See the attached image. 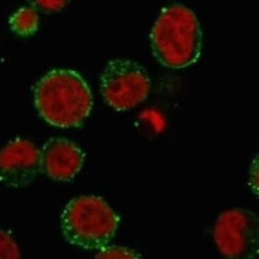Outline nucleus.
Returning a JSON list of instances; mask_svg holds the SVG:
<instances>
[{
    "label": "nucleus",
    "mask_w": 259,
    "mask_h": 259,
    "mask_svg": "<svg viewBox=\"0 0 259 259\" xmlns=\"http://www.w3.org/2000/svg\"><path fill=\"white\" fill-rule=\"evenodd\" d=\"M39 115L50 125L73 128L82 125L93 109V95L85 79L71 69L46 73L34 90Z\"/></svg>",
    "instance_id": "1"
},
{
    "label": "nucleus",
    "mask_w": 259,
    "mask_h": 259,
    "mask_svg": "<svg viewBox=\"0 0 259 259\" xmlns=\"http://www.w3.org/2000/svg\"><path fill=\"white\" fill-rule=\"evenodd\" d=\"M150 40L153 54L163 66L182 69L198 61L203 34L196 15L175 4L163 9L151 31Z\"/></svg>",
    "instance_id": "2"
},
{
    "label": "nucleus",
    "mask_w": 259,
    "mask_h": 259,
    "mask_svg": "<svg viewBox=\"0 0 259 259\" xmlns=\"http://www.w3.org/2000/svg\"><path fill=\"white\" fill-rule=\"evenodd\" d=\"M120 223V218L102 197L81 195L71 199L64 207L61 231L71 245L99 250L112 241Z\"/></svg>",
    "instance_id": "3"
},
{
    "label": "nucleus",
    "mask_w": 259,
    "mask_h": 259,
    "mask_svg": "<svg viewBox=\"0 0 259 259\" xmlns=\"http://www.w3.org/2000/svg\"><path fill=\"white\" fill-rule=\"evenodd\" d=\"M100 89L107 105L116 111H127L146 101L152 81L140 63L129 59H114L102 72Z\"/></svg>",
    "instance_id": "4"
},
{
    "label": "nucleus",
    "mask_w": 259,
    "mask_h": 259,
    "mask_svg": "<svg viewBox=\"0 0 259 259\" xmlns=\"http://www.w3.org/2000/svg\"><path fill=\"white\" fill-rule=\"evenodd\" d=\"M213 239L227 258L253 259L259 253V219L246 208L226 210L215 221Z\"/></svg>",
    "instance_id": "5"
},
{
    "label": "nucleus",
    "mask_w": 259,
    "mask_h": 259,
    "mask_svg": "<svg viewBox=\"0 0 259 259\" xmlns=\"http://www.w3.org/2000/svg\"><path fill=\"white\" fill-rule=\"evenodd\" d=\"M41 172V152L31 142L18 138L0 151V182L12 188L29 186Z\"/></svg>",
    "instance_id": "6"
},
{
    "label": "nucleus",
    "mask_w": 259,
    "mask_h": 259,
    "mask_svg": "<svg viewBox=\"0 0 259 259\" xmlns=\"http://www.w3.org/2000/svg\"><path fill=\"white\" fill-rule=\"evenodd\" d=\"M41 172L60 182H68L82 169L85 155L74 143L63 139L49 140L42 148Z\"/></svg>",
    "instance_id": "7"
},
{
    "label": "nucleus",
    "mask_w": 259,
    "mask_h": 259,
    "mask_svg": "<svg viewBox=\"0 0 259 259\" xmlns=\"http://www.w3.org/2000/svg\"><path fill=\"white\" fill-rule=\"evenodd\" d=\"M12 31L20 37H31L39 27V15L34 8H22L9 21Z\"/></svg>",
    "instance_id": "8"
},
{
    "label": "nucleus",
    "mask_w": 259,
    "mask_h": 259,
    "mask_svg": "<svg viewBox=\"0 0 259 259\" xmlns=\"http://www.w3.org/2000/svg\"><path fill=\"white\" fill-rule=\"evenodd\" d=\"M100 259H138L141 258V254L137 251L123 247V246H105L98 250V253L95 256Z\"/></svg>",
    "instance_id": "9"
},
{
    "label": "nucleus",
    "mask_w": 259,
    "mask_h": 259,
    "mask_svg": "<svg viewBox=\"0 0 259 259\" xmlns=\"http://www.w3.org/2000/svg\"><path fill=\"white\" fill-rule=\"evenodd\" d=\"M21 257L22 255L20 248L12 234L7 231L0 230V259H18Z\"/></svg>",
    "instance_id": "10"
},
{
    "label": "nucleus",
    "mask_w": 259,
    "mask_h": 259,
    "mask_svg": "<svg viewBox=\"0 0 259 259\" xmlns=\"http://www.w3.org/2000/svg\"><path fill=\"white\" fill-rule=\"evenodd\" d=\"M28 2L35 10L46 14H53L65 9L70 0H28Z\"/></svg>",
    "instance_id": "11"
},
{
    "label": "nucleus",
    "mask_w": 259,
    "mask_h": 259,
    "mask_svg": "<svg viewBox=\"0 0 259 259\" xmlns=\"http://www.w3.org/2000/svg\"><path fill=\"white\" fill-rule=\"evenodd\" d=\"M248 182L252 192L258 196V156H256L251 163Z\"/></svg>",
    "instance_id": "12"
}]
</instances>
